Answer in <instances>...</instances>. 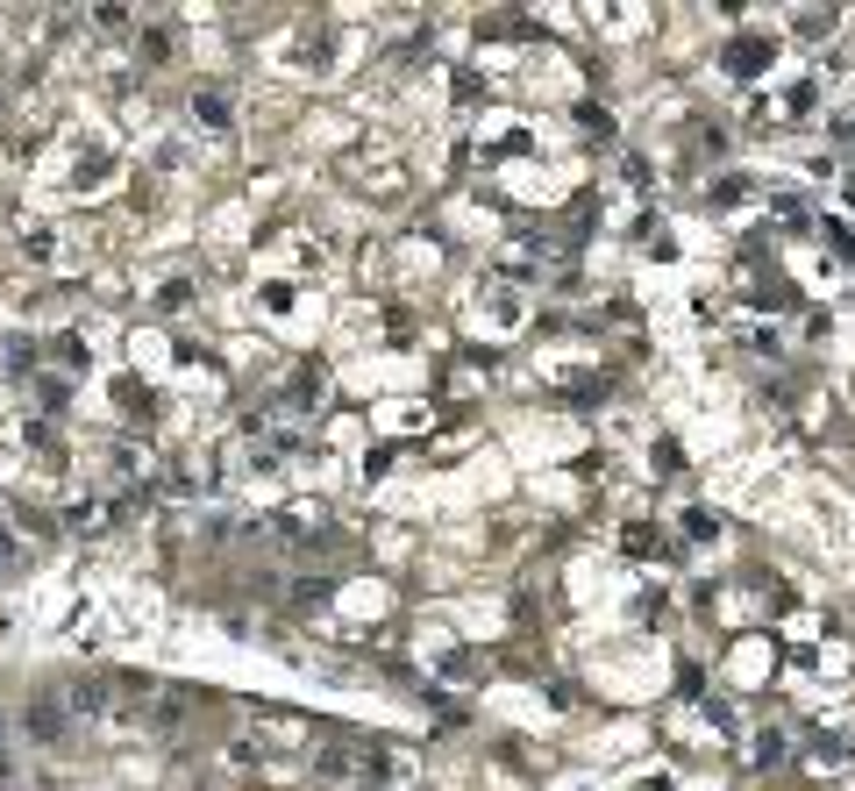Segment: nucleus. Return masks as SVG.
Masks as SVG:
<instances>
[{"label":"nucleus","instance_id":"f257e3e1","mask_svg":"<svg viewBox=\"0 0 855 791\" xmlns=\"http://www.w3.org/2000/svg\"><path fill=\"white\" fill-rule=\"evenodd\" d=\"M22 734H29V742H43V749H58L64 734H72V706H64V699H37L22 713Z\"/></svg>","mask_w":855,"mask_h":791},{"label":"nucleus","instance_id":"f03ea898","mask_svg":"<svg viewBox=\"0 0 855 791\" xmlns=\"http://www.w3.org/2000/svg\"><path fill=\"white\" fill-rule=\"evenodd\" d=\"M8 770H14V755H8V728H0V784H8Z\"/></svg>","mask_w":855,"mask_h":791}]
</instances>
